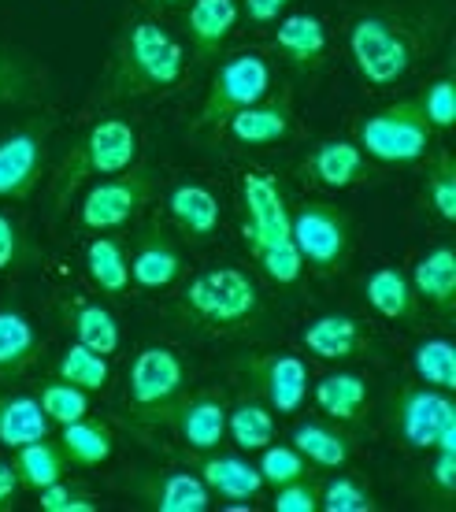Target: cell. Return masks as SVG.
<instances>
[{"label":"cell","instance_id":"1","mask_svg":"<svg viewBox=\"0 0 456 512\" xmlns=\"http://www.w3.org/2000/svg\"><path fill=\"white\" fill-rule=\"evenodd\" d=\"M186 75V49L149 15H130L104 75V101H134L175 90Z\"/></svg>","mask_w":456,"mask_h":512},{"label":"cell","instance_id":"2","mask_svg":"<svg viewBox=\"0 0 456 512\" xmlns=\"http://www.w3.org/2000/svg\"><path fill=\"white\" fill-rule=\"evenodd\" d=\"M241 197V238L260 271L279 286H293L304 275V260L293 245L290 231V205L282 182L271 171L249 167L238 182Z\"/></svg>","mask_w":456,"mask_h":512},{"label":"cell","instance_id":"3","mask_svg":"<svg viewBox=\"0 0 456 512\" xmlns=\"http://www.w3.org/2000/svg\"><path fill=\"white\" fill-rule=\"evenodd\" d=\"M178 312L197 331L234 338V334H249L260 327V320H264V294H260V286H256L249 271L208 268L182 286Z\"/></svg>","mask_w":456,"mask_h":512},{"label":"cell","instance_id":"4","mask_svg":"<svg viewBox=\"0 0 456 512\" xmlns=\"http://www.w3.org/2000/svg\"><path fill=\"white\" fill-rule=\"evenodd\" d=\"M138 164V130L127 119H101L82 134V138L64 153L49 179L52 212H67L71 197H75L86 182L108 179L115 171H127Z\"/></svg>","mask_w":456,"mask_h":512},{"label":"cell","instance_id":"5","mask_svg":"<svg viewBox=\"0 0 456 512\" xmlns=\"http://www.w3.org/2000/svg\"><path fill=\"white\" fill-rule=\"evenodd\" d=\"M349 56H353L356 75L371 90H390L408 75V67L416 60V45L405 26L390 15H360L349 30Z\"/></svg>","mask_w":456,"mask_h":512},{"label":"cell","instance_id":"6","mask_svg":"<svg viewBox=\"0 0 456 512\" xmlns=\"http://www.w3.org/2000/svg\"><path fill=\"white\" fill-rule=\"evenodd\" d=\"M438 130L427 123L416 97L382 108L356 127V145L379 164H416L434 149Z\"/></svg>","mask_w":456,"mask_h":512},{"label":"cell","instance_id":"7","mask_svg":"<svg viewBox=\"0 0 456 512\" xmlns=\"http://www.w3.org/2000/svg\"><path fill=\"white\" fill-rule=\"evenodd\" d=\"M186 390V364L175 349L145 346L127 372V412L130 420L156 427L164 423L167 409L175 405Z\"/></svg>","mask_w":456,"mask_h":512},{"label":"cell","instance_id":"8","mask_svg":"<svg viewBox=\"0 0 456 512\" xmlns=\"http://www.w3.org/2000/svg\"><path fill=\"white\" fill-rule=\"evenodd\" d=\"M290 231L304 268H312L316 275L345 271L349 253H353V227H349V216L338 205L301 201V208L290 212Z\"/></svg>","mask_w":456,"mask_h":512},{"label":"cell","instance_id":"9","mask_svg":"<svg viewBox=\"0 0 456 512\" xmlns=\"http://www.w3.org/2000/svg\"><path fill=\"white\" fill-rule=\"evenodd\" d=\"M267 93H271V64L256 49L234 52L212 75V86H208V97L201 104L197 127H223L234 112L256 104Z\"/></svg>","mask_w":456,"mask_h":512},{"label":"cell","instance_id":"10","mask_svg":"<svg viewBox=\"0 0 456 512\" xmlns=\"http://www.w3.org/2000/svg\"><path fill=\"white\" fill-rule=\"evenodd\" d=\"M393 427L412 449H456V405L449 390L405 386L393 401Z\"/></svg>","mask_w":456,"mask_h":512},{"label":"cell","instance_id":"11","mask_svg":"<svg viewBox=\"0 0 456 512\" xmlns=\"http://www.w3.org/2000/svg\"><path fill=\"white\" fill-rule=\"evenodd\" d=\"M152 193H156V179H152L149 167L130 164L127 171H115V175L89 186L82 205H78V223L97 234L115 231L149 205Z\"/></svg>","mask_w":456,"mask_h":512},{"label":"cell","instance_id":"12","mask_svg":"<svg viewBox=\"0 0 456 512\" xmlns=\"http://www.w3.org/2000/svg\"><path fill=\"white\" fill-rule=\"evenodd\" d=\"M234 372L245 375L253 390L264 397V405L279 416L301 412L308 397V368L293 353H249L234 360Z\"/></svg>","mask_w":456,"mask_h":512},{"label":"cell","instance_id":"13","mask_svg":"<svg viewBox=\"0 0 456 512\" xmlns=\"http://www.w3.org/2000/svg\"><path fill=\"white\" fill-rule=\"evenodd\" d=\"M52 119H34L0 138V201H26L45 175Z\"/></svg>","mask_w":456,"mask_h":512},{"label":"cell","instance_id":"14","mask_svg":"<svg viewBox=\"0 0 456 512\" xmlns=\"http://www.w3.org/2000/svg\"><path fill=\"white\" fill-rule=\"evenodd\" d=\"M130 260V282L138 290H171L182 271H186V256L182 245L171 238L164 223H149L145 234H138Z\"/></svg>","mask_w":456,"mask_h":512},{"label":"cell","instance_id":"15","mask_svg":"<svg viewBox=\"0 0 456 512\" xmlns=\"http://www.w3.org/2000/svg\"><path fill=\"white\" fill-rule=\"evenodd\" d=\"M164 423L175 427V435L197 453H212V449L227 438V401L212 390L193 397H178L167 409Z\"/></svg>","mask_w":456,"mask_h":512},{"label":"cell","instance_id":"16","mask_svg":"<svg viewBox=\"0 0 456 512\" xmlns=\"http://www.w3.org/2000/svg\"><path fill=\"white\" fill-rule=\"evenodd\" d=\"M227 130L241 145H279L293 134V90L282 86L279 93H267L256 104L234 112L227 119Z\"/></svg>","mask_w":456,"mask_h":512},{"label":"cell","instance_id":"17","mask_svg":"<svg viewBox=\"0 0 456 512\" xmlns=\"http://www.w3.org/2000/svg\"><path fill=\"white\" fill-rule=\"evenodd\" d=\"M304 175H312V182L327 186V190H349V186L368 182L375 171H371V164H368V153H364L356 141L327 138L308 153Z\"/></svg>","mask_w":456,"mask_h":512},{"label":"cell","instance_id":"18","mask_svg":"<svg viewBox=\"0 0 456 512\" xmlns=\"http://www.w3.org/2000/svg\"><path fill=\"white\" fill-rule=\"evenodd\" d=\"M301 346L304 353H312L316 360H356L371 349L368 331L360 327V320L345 316V312H327V316H316L301 331Z\"/></svg>","mask_w":456,"mask_h":512},{"label":"cell","instance_id":"19","mask_svg":"<svg viewBox=\"0 0 456 512\" xmlns=\"http://www.w3.org/2000/svg\"><path fill=\"white\" fill-rule=\"evenodd\" d=\"M167 219L175 223V231L186 238V242L201 245L212 242L219 231V201L216 193L201 186V182H178L175 190L167 193Z\"/></svg>","mask_w":456,"mask_h":512},{"label":"cell","instance_id":"20","mask_svg":"<svg viewBox=\"0 0 456 512\" xmlns=\"http://www.w3.org/2000/svg\"><path fill=\"white\" fill-rule=\"evenodd\" d=\"M60 320H64L67 331L75 334V342L89 346L93 353H101V357L119 353V342H123L119 320L112 316V308L101 305V301H93V297H64L60 301Z\"/></svg>","mask_w":456,"mask_h":512},{"label":"cell","instance_id":"21","mask_svg":"<svg viewBox=\"0 0 456 512\" xmlns=\"http://www.w3.org/2000/svg\"><path fill=\"white\" fill-rule=\"evenodd\" d=\"M275 52H279L282 60L297 71H319L323 60H327V26L319 15H308V12H297V15H286L279 19V30H275V38H271Z\"/></svg>","mask_w":456,"mask_h":512},{"label":"cell","instance_id":"22","mask_svg":"<svg viewBox=\"0 0 456 512\" xmlns=\"http://www.w3.org/2000/svg\"><path fill=\"white\" fill-rule=\"evenodd\" d=\"M238 0H190L186 12V34L197 52V60H216L227 49L230 34L238 26Z\"/></svg>","mask_w":456,"mask_h":512},{"label":"cell","instance_id":"23","mask_svg":"<svg viewBox=\"0 0 456 512\" xmlns=\"http://www.w3.org/2000/svg\"><path fill=\"white\" fill-rule=\"evenodd\" d=\"M41 342L38 327L26 320L15 308H0V383H15L23 379L34 364L41 360Z\"/></svg>","mask_w":456,"mask_h":512},{"label":"cell","instance_id":"24","mask_svg":"<svg viewBox=\"0 0 456 512\" xmlns=\"http://www.w3.org/2000/svg\"><path fill=\"white\" fill-rule=\"evenodd\" d=\"M412 286H416L419 301L438 308L442 316L456 312V253L453 245H434L431 253H423L412 268Z\"/></svg>","mask_w":456,"mask_h":512},{"label":"cell","instance_id":"25","mask_svg":"<svg viewBox=\"0 0 456 512\" xmlns=\"http://www.w3.org/2000/svg\"><path fill=\"white\" fill-rule=\"evenodd\" d=\"M197 472H201L204 487L212 490V498L230 501L227 509H249L245 501L264 490L256 464L241 461V457H204Z\"/></svg>","mask_w":456,"mask_h":512},{"label":"cell","instance_id":"26","mask_svg":"<svg viewBox=\"0 0 456 512\" xmlns=\"http://www.w3.org/2000/svg\"><path fill=\"white\" fill-rule=\"evenodd\" d=\"M364 297H368V305L379 312L382 320L393 323H412L419 316V305H423L412 279L397 268L371 271L368 279H364Z\"/></svg>","mask_w":456,"mask_h":512},{"label":"cell","instance_id":"27","mask_svg":"<svg viewBox=\"0 0 456 512\" xmlns=\"http://www.w3.org/2000/svg\"><path fill=\"white\" fill-rule=\"evenodd\" d=\"M141 498L149 501V509L160 512H208L212 509V490L204 487L201 475L171 468V472L149 479V487L141 490Z\"/></svg>","mask_w":456,"mask_h":512},{"label":"cell","instance_id":"28","mask_svg":"<svg viewBox=\"0 0 456 512\" xmlns=\"http://www.w3.org/2000/svg\"><path fill=\"white\" fill-rule=\"evenodd\" d=\"M15 475H19V487L26 490H45L52 483H60L67 472H71V461H67V453L60 442H49L45 438H34V442H26V446L15 449Z\"/></svg>","mask_w":456,"mask_h":512},{"label":"cell","instance_id":"29","mask_svg":"<svg viewBox=\"0 0 456 512\" xmlns=\"http://www.w3.org/2000/svg\"><path fill=\"white\" fill-rule=\"evenodd\" d=\"M86 275L89 282L112 301L130 294V260L119 238H93L86 245Z\"/></svg>","mask_w":456,"mask_h":512},{"label":"cell","instance_id":"30","mask_svg":"<svg viewBox=\"0 0 456 512\" xmlns=\"http://www.w3.org/2000/svg\"><path fill=\"white\" fill-rule=\"evenodd\" d=\"M49 416L41 412L38 397L26 394H4L0 390V446L19 449L34 438L49 435Z\"/></svg>","mask_w":456,"mask_h":512},{"label":"cell","instance_id":"31","mask_svg":"<svg viewBox=\"0 0 456 512\" xmlns=\"http://www.w3.org/2000/svg\"><path fill=\"white\" fill-rule=\"evenodd\" d=\"M290 442L304 461L316 464V468H345L353 461V438L342 435L338 427H327V423H297Z\"/></svg>","mask_w":456,"mask_h":512},{"label":"cell","instance_id":"32","mask_svg":"<svg viewBox=\"0 0 456 512\" xmlns=\"http://www.w3.org/2000/svg\"><path fill=\"white\" fill-rule=\"evenodd\" d=\"M316 405L338 423H356L368 405V383L353 372H330L316 383Z\"/></svg>","mask_w":456,"mask_h":512},{"label":"cell","instance_id":"33","mask_svg":"<svg viewBox=\"0 0 456 512\" xmlns=\"http://www.w3.org/2000/svg\"><path fill=\"white\" fill-rule=\"evenodd\" d=\"M60 446H64L67 461L78 464V468H101V464L112 457L115 438L104 423L82 416V420H75V423H64Z\"/></svg>","mask_w":456,"mask_h":512},{"label":"cell","instance_id":"34","mask_svg":"<svg viewBox=\"0 0 456 512\" xmlns=\"http://www.w3.org/2000/svg\"><path fill=\"white\" fill-rule=\"evenodd\" d=\"M227 435L245 453H260L264 446L275 442V416H271L264 401L241 397L234 409H227Z\"/></svg>","mask_w":456,"mask_h":512},{"label":"cell","instance_id":"35","mask_svg":"<svg viewBox=\"0 0 456 512\" xmlns=\"http://www.w3.org/2000/svg\"><path fill=\"white\" fill-rule=\"evenodd\" d=\"M412 372H416L419 383L438 386V390H456V349L449 338L434 334V338H423L412 353Z\"/></svg>","mask_w":456,"mask_h":512},{"label":"cell","instance_id":"36","mask_svg":"<svg viewBox=\"0 0 456 512\" xmlns=\"http://www.w3.org/2000/svg\"><path fill=\"white\" fill-rule=\"evenodd\" d=\"M423 201L442 223H456V156L449 149H438L423 175Z\"/></svg>","mask_w":456,"mask_h":512},{"label":"cell","instance_id":"37","mask_svg":"<svg viewBox=\"0 0 456 512\" xmlns=\"http://www.w3.org/2000/svg\"><path fill=\"white\" fill-rule=\"evenodd\" d=\"M56 379H64V383L93 394V390H104V386L112 383V368H108V357L93 353V349L82 346V342H71V346L64 349L60 364H56Z\"/></svg>","mask_w":456,"mask_h":512},{"label":"cell","instance_id":"38","mask_svg":"<svg viewBox=\"0 0 456 512\" xmlns=\"http://www.w3.org/2000/svg\"><path fill=\"white\" fill-rule=\"evenodd\" d=\"M38 264V245L12 212H0V275Z\"/></svg>","mask_w":456,"mask_h":512},{"label":"cell","instance_id":"39","mask_svg":"<svg viewBox=\"0 0 456 512\" xmlns=\"http://www.w3.org/2000/svg\"><path fill=\"white\" fill-rule=\"evenodd\" d=\"M38 90V71L19 52L0 49V104H26L38 97Z\"/></svg>","mask_w":456,"mask_h":512},{"label":"cell","instance_id":"40","mask_svg":"<svg viewBox=\"0 0 456 512\" xmlns=\"http://www.w3.org/2000/svg\"><path fill=\"white\" fill-rule=\"evenodd\" d=\"M38 401H41V412L49 416V423H60V427L89 416V394L86 390H78V386L64 383V379L41 386Z\"/></svg>","mask_w":456,"mask_h":512},{"label":"cell","instance_id":"41","mask_svg":"<svg viewBox=\"0 0 456 512\" xmlns=\"http://www.w3.org/2000/svg\"><path fill=\"white\" fill-rule=\"evenodd\" d=\"M319 509L327 512H375V498H371V490H364L356 479L349 475H338V479H327L323 487H319Z\"/></svg>","mask_w":456,"mask_h":512},{"label":"cell","instance_id":"42","mask_svg":"<svg viewBox=\"0 0 456 512\" xmlns=\"http://www.w3.org/2000/svg\"><path fill=\"white\" fill-rule=\"evenodd\" d=\"M256 472H260L267 487H282V483H293V479L308 475V461L293 446H264Z\"/></svg>","mask_w":456,"mask_h":512},{"label":"cell","instance_id":"43","mask_svg":"<svg viewBox=\"0 0 456 512\" xmlns=\"http://www.w3.org/2000/svg\"><path fill=\"white\" fill-rule=\"evenodd\" d=\"M416 104L423 108V116L434 130H449L456 123V97H453V78L442 75L427 82L423 90L416 93Z\"/></svg>","mask_w":456,"mask_h":512},{"label":"cell","instance_id":"44","mask_svg":"<svg viewBox=\"0 0 456 512\" xmlns=\"http://www.w3.org/2000/svg\"><path fill=\"white\" fill-rule=\"evenodd\" d=\"M38 505L45 512H97V498L89 494V490L75 487V483H67V479H60V483H52V487L38 490Z\"/></svg>","mask_w":456,"mask_h":512},{"label":"cell","instance_id":"45","mask_svg":"<svg viewBox=\"0 0 456 512\" xmlns=\"http://www.w3.org/2000/svg\"><path fill=\"white\" fill-rule=\"evenodd\" d=\"M271 509L275 512H316L319 509V487L312 483V475H301V479H293V483L275 487Z\"/></svg>","mask_w":456,"mask_h":512},{"label":"cell","instance_id":"46","mask_svg":"<svg viewBox=\"0 0 456 512\" xmlns=\"http://www.w3.org/2000/svg\"><path fill=\"white\" fill-rule=\"evenodd\" d=\"M434 461L427 468V483L442 501H449L456 494V449H431Z\"/></svg>","mask_w":456,"mask_h":512},{"label":"cell","instance_id":"47","mask_svg":"<svg viewBox=\"0 0 456 512\" xmlns=\"http://www.w3.org/2000/svg\"><path fill=\"white\" fill-rule=\"evenodd\" d=\"M286 4L290 0H241V12H245V19L256 26H267L275 23L282 12H286Z\"/></svg>","mask_w":456,"mask_h":512},{"label":"cell","instance_id":"48","mask_svg":"<svg viewBox=\"0 0 456 512\" xmlns=\"http://www.w3.org/2000/svg\"><path fill=\"white\" fill-rule=\"evenodd\" d=\"M15 498H19V475H15V464L0 461V512L15 509Z\"/></svg>","mask_w":456,"mask_h":512},{"label":"cell","instance_id":"49","mask_svg":"<svg viewBox=\"0 0 456 512\" xmlns=\"http://www.w3.org/2000/svg\"><path fill=\"white\" fill-rule=\"evenodd\" d=\"M149 4H164V8H175V4H186V0H149Z\"/></svg>","mask_w":456,"mask_h":512}]
</instances>
